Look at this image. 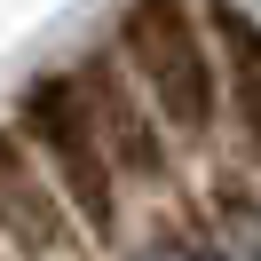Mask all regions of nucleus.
Returning a JSON list of instances; mask_svg holds the SVG:
<instances>
[{
  "label": "nucleus",
  "mask_w": 261,
  "mask_h": 261,
  "mask_svg": "<svg viewBox=\"0 0 261 261\" xmlns=\"http://www.w3.org/2000/svg\"><path fill=\"white\" fill-rule=\"evenodd\" d=\"M159 261H206V253H159Z\"/></svg>",
  "instance_id": "obj_6"
},
{
  "label": "nucleus",
  "mask_w": 261,
  "mask_h": 261,
  "mask_svg": "<svg viewBox=\"0 0 261 261\" xmlns=\"http://www.w3.org/2000/svg\"><path fill=\"white\" fill-rule=\"evenodd\" d=\"M214 40H222V80L238 95V119L261 143V24L245 16L238 0H214Z\"/></svg>",
  "instance_id": "obj_5"
},
{
  "label": "nucleus",
  "mask_w": 261,
  "mask_h": 261,
  "mask_svg": "<svg viewBox=\"0 0 261 261\" xmlns=\"http://www.w3.org/2000/svg\"><path fill=\"white\" fill-rule=\"evenodd\" d=\"M80 87H87V103H95V119H103V143H111V159H127V174H159V135H150V119L127 103V87L111 80V64H95V71H80Z\"/></svg>",
  "instance_id": "obj_4"
},
{
  "label": "nucleus",
  "mask_w": 261,
  "mask_h": 261,
  "mask_svg": "<svg viewBox=\"0 0 261 261\" xmlns=\"http://www.w3.org/2000/svg\"><path fill=\"white\" fill-rule=\"evenodd\" d=\"M119 56L159 103L174 135H206L214 103H222V56H214L206 24L190 0H127L119 8Z\"/></svg>",
  "instance_id": "obj_1"
},
{
  "label": "nucleus",
  "mask_w": 261,
  "mask_h": 261,
  "mask_svg": "<svg viewBox=\"0 0 261 261\" xmlns=\"http://www.w3.org/2000/svg\"><path fill=\"white\" fill-rule=\"evenodd\" d=\"M24 143H32V159L48 166V182L64 190L71 222L87 229V238H119V159L111 143H103V119L95 103H87L80 71H56V80H40L32 95H24Z\"/></svg>",
  "instance_id": "obj_2"
},
{
  "label": "nucleus",
  "mask_w": 261,
  "mask_h": 261,
  "mask_svg": "<svg viewBox=\"0 0 261 261\" xmlns=\"http://www.w3.org/2000/svg\"><path fill=\"white\" fill-rule=\"evenodd\" d=\"M0 245H16L24 261H64V245H71L64 190L32 159V143L8 135V127H0Z\"/></svg>",
  "instance_id": "obj_3"
}]
</instances>
